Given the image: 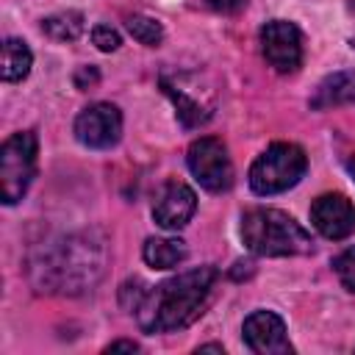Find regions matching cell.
Returning a JSON list of instances; mask_svg holds the SVG:
<instances>
[{"mask_svg": "<svg viewBox=\"0 0 355 355\" xmlns=\"http://www.w3.org/2000/svg\"><path fill=\"white\" fill-rule=\"evenodd\" d=\"M214 283H216L214 266H197L191 272L158 283L153 291H144L141 302L136 305L139 327L144 333H172L189 327L202 313Z\"/></svg>", "mask_w": 355, "mask_h": 355, "instance_id": "1", "label": "cell"}, {"mask_svg": "<svg viewBox=\"0 0 355 355\" xmlns=\"http://www.w3.org/2000/svg\"><path fill=\"white\" fill-rule=\"evenodd\" d=\"M241 239L255 255L283 258L313 250L311 233L277 208H252L241 216Z\"/></svg>", "mask_w": 355, "mask_h": 355, "instance_id": "2", "label": "cell"}, {"mask_svg": "<svg viewBox=\"0 0 355 355\" xmlns=\"http://www.w3.org/2000/svg\"><path fill=\"white\" fill-rule=\"evenodd\" d=\"M36 269L44 272L42 286L58 291H83V286L92 283L94 275L100 272V261L94 258V247L89 241L67 239L55 244L53 255H47Z\"/></svg>", "mask_w": 355, "mask_h": 355, "instance_id": "3", "label": "cell"}, {"mask_svg": "<svg viewBox=\"0 0 355 355\" xmlns=\"http://www.w3.org/2000/svg\"><path fill=\"white\" fill-rule=\"evenodd\" d=\"M308 169L302 147L291 141H277L266 147L250 166V186L255 194H280L300 183Z\"/></svg>", "mask_w": 355, "mask_h": 355, "instance_id": "4", "label": "cell"}, {"mask_svg": "<svg viewBox=\"0 0 355 355\" xmlns=\"http://www.w3.org/2000/svg\"><path fill=\"white\" fill-rule=\"evenodd\" d=\"M36 133L19 130L0 147V197L6 205H14L25 197L33 175H36Z\"/></svg>", "mask_w": 355, "mask_h": 355, "instance_id": "5", "label": "cell"}, {"mask_svg": "<svg viewBox=\"0 0 355 355\" xmlns=\"http://www.w3.org/2000/svg\"><path fill=\"white\" fill-rule=\"evenodd\" d=\"M189 169L194 175V180L208 189V191H225L233 183V164L230 155L225 150V144L214 136H202L197 141H191L189 147Z\"/></svg>", "mask_w": 355, "mask_h": 355, "instance_id": "6", "label": "cell"}, {"mask_svg": "<svg viewBox=\"0 0 355 355\" xmlns=\"http://www.w3.org/2000/svg\"><path fill=\"white\" fill-rule=\"evenodd\" d=\"M161 86L172 97V103L178 108V116H180V122L186 128H197V125L211 119L214 97H211V89H200V78L197 75H189V72H178L172 78L164 75Z\"/></svg>", "mask_w": 355, "mask_h": 355, "instance_id": "7", "label": "cell"}, {"mask_svg": "<svg viewBox=\"0 0 355 355\" xmlns=\"http://www.w3.org/2000/svg\"><path fill=\"white\" fill-rule=\"evenodd\" d=\"M261 50L277 72H294L302 64V33L294 22L272 19L261 28Z\"/></svg>", "mask_w": 355, "mask_h": 355, "instance_id": "8", "label": "cell"}, {"mask_svg": "<svg viewBox=\"0 0 355 355\" xmlns=\"http://www.w3.org/2000/svg\"><path fill=\"white\" fill-rule=\"evenodd\" d=\"M75 136L92 150H105L122 136V114L111 103H94L83 108L75 119Z\"/></svg>", "mask_w": 355, "mask_h": 355, "instance_id": "9", "label": "cell"}, {"mask_svg": "<svg viewBox=\"0 0 355 355\" xmlns=\"http://www.w3.org/2000/svg\"><path fill=\"white\" fill-rule=\"evenodd\" d=\"M244 344L258 355H288L294 349L283 319L272 311H255L244 319Z\"/></svg>", "mask_w": 355, "mask_h": 355, "instance_id": "10", "label": "cell"}, {"mask_svg": "<svg viewBox=\"0 0 355 355\" xmlns=\"http://www.w3.org/2000/svg\"><path fill=\"white\" fill-rule=\"evenodd\" d=\"M311 222L324 239H347L355 230V205L344 194H322L311 205Z\"/></svg>", "mask_w": 355, "mask_h": 355, "instance_id": "11", "label": "cell"}, {"mask_svg": "<svg viewBox=\"0 0 355 355\" xmlns=\"http://www.w3.org/2000/svg\"><path fill=\"white\" fill-rule=\"evenodd\" d=\"M197 211V197L186 183H166L161 189V194L155 197L153 205V216L164 230H180L183 225H189V219Z\"/></svg>", "mask_w": 355, "mask_h": 355, "instance_id": "12", "label": "cell"}, {"mask_svg": "<svg viewBox=\"0 0 355 355\" xmlns=\"http://www.w3.org/2000/svg\"><path fill=\"white\" fill-rule=\"evenodd\" d=\"M141 255L153 269H172L186 258V244L180 239H147Z\"/></svg>", "mask_w": 355, "mask_h": 355, "instance_id": "13", "label": "cell"}, {"mask_svg": "<svg viewBox=\"0 0 355 355\" xmlns=\"http://www.w3.org/2000/svg\"><path fill=\"white\" fill-rule=\"evenodd\" d=\"M31 64H33V55L22 39L3 42V80H8V83L22 80L31 72Z\"/></svg>", "mask_w": 355, "mask_h": 355, "instance_id": "14", "label": "cell"}, {"mask_svg": "<svg viewBox=\"0 0 355 355\" xmlns=\"http://www.w3.org/2000/svg\"><path fill=\"white\" fill-rule=\"evenodd\" d=\"M42 31L58 42H72L80 36L83 31V17L78 11H61V14H53L42 22Z\"/></svg>", "mask_w": 355, "mask_h": 355, "instance_id": "15", "label": "cell"}, {"mask_svg": "<svg viewBox=\"0 0 355 355\" xmlns=\"http://www.w3.org/2000/svg\"><path fill=\"white\" fill-rule=\"evenodd\" d=\"M128 31H130V36H133L136 42H141V44H147V47H155V44H161V39H164L161 22H155V19H150V17H141V14H133V17L128 19Z\"/></svg>", "mask_w": 355, "mask_h": 355, "instance_id": "16", "label": "cell"}, {"mask_svg": "<svg viewBox=\"0 0 355 355\" xmlns=\"http://www.w3.org/2000/svg\"><path fill=\"white\" fill-rule=\"evenodd\" d=\"M333 269H336V275H338L341 286H344L347 291H352V294H355V247H347L341 255H336Z\"/></svg>", "mask_w": 355, "mask_h": 355, "instance_id": "17", "label": "cell"}, {"mask_svg": "<svg viewBox=\"0 0 355 355\" xmlns=\"http://www.w3.org/2000/svg\"><path fill=\"white\" fill-rule=\"evenodd\" d=\"M92 42H94L100 50H105V53H111V50H116V47L122 44L119 33H116L111 25H94V31H92Z\"/></svg>", "mask_w": 355, "mask_h": 355, "instance_id": "18", "label": "cell"}, {"mask_svg": "<svg viewBox=\"0 0 355 355\" xmlns=\"http://www.w3.org/2000/svg\"><path fill=\"white\" fill-rule=\"evenodd\" d=\"M214 11H222V14H233V11H239V8H244L247 6V0H205Z\"/></svg>", "mask_w": 355, "mask_h": 355, "instance_id": "19", "label": "cell"}, {"mask_svg": "<svg viewBox=\"0 0 355 355\" xmlns=\"http://www.w3.org/2000/svg\"><path fill=\"white\" fill-rule=\"evenodd\" d=\"M119 349H125V352H139V344H136V341H114V344L105 347V352H119Z\"/></svg>", "mask_w": 355, "mask_h": 355, "instance_id": "20", "label": "cell"}, {"mask_svg": "<svg viewBox=\"0 0 355 355\" xmlns=\"http://www.w3.org/2000/svg\"><path fill=\"white\" fill-rule=\"evenodd\" d=\"M197 352H222V347H219V344H205V347H200Z\"/></svg>", "mask_w": 355, "mask_h": 355, "instance_id": "21", "label": "cell"}, {"mask_svg": "<svg viewBox=\"0 0 355 355\" xmlns=\"http://www.w3.org/2000/svg\"><path fill=\"white\" fill-rule=\"evenodd\" d=\"M349 166H352V172H355V161H352V164H349Z\"/></svg>", "mask_w": 355, "mask_h": 355, "instance_id": "22", "label": "cell"}]
</instances>
